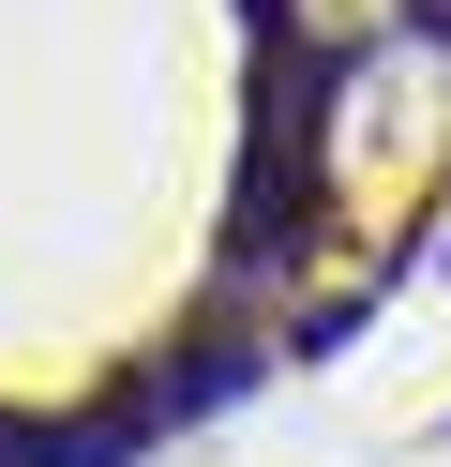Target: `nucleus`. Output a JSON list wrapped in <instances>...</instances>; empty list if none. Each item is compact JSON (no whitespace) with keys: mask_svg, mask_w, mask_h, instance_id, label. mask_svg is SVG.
I'll use <instances>...</instances> for the list:
<instances>
[{"mask_svg":"<svg viewBox=\"0 0 451 467\" xmlns=\"http://www.w3.org/2000/svg\"><path fill=\"white\" fill-rule=\"evenodd\" d=\"M256 332H196V347H166V362H150L136 377V407H150V437H166V422H210V407H241V392H256Z\"/></svg>","mask_w":451,"mask_h":467,"instance_id":"f257e3e1","label":"nucleus"}]
</instances>
